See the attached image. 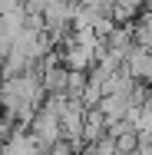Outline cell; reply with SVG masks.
<instances>
[{
    "label": "cell",
    "mask_w": 152,
    "mask_h": 155,
    "mask_svg": "<svg viewBox=\"0 0 152 155\" xmlns=\"http://www.w3.org/2000/svg\"><path fill=\"white\" fill-rule=\"evenodd\" d=\"M27 129H30L33 142L40 145V152H43V149H50L56 139H63V129H60V112H56V109H50L46 102H43V106L33 112V119H30V125H27Z\"/></svg>",
    "instance_id": "obj_1"
},
{
    "label": "cell",
    "mask_w": 152,
    "mask_h": 155,
    "mask_svg": "<svg viewBox=\"0 0 152 155\" xmlns=\"http://www.w3.org/2000/svg\"><path fill=\"white\" fill-rule=\"evenodd\" d=\"M122 66H126V73H129L132 79H139V83L152 86V50L132 46V50H129V56L122 60Z\"/></svg>",
    "instance_id": "obj_2"
},
{
    "label": "cell",
    "mask_w": 152,
    "mask_h": 155,
    "mask_svg": "<svg viewBox=\"0 0 152 155\" xmlns=\"http://www.w3.org/2000/svg\"><path fill=\"white\" fill-rule=\"evenodd\" d=\"M132 40H136V46L152 50V7H142L139 17L132 20Z\"/></svg>",
    "instance_id": "obj_3"
},
{
    "label": "cell",
    "mask_w": 152,
    "mask_h": 155,
    "mask_svg": "<svg viewBox=\"0 0 152 155\" xmlns=\"http://www.w3.org/2000/svg\"><path fill=\"white\" fill-rule=\"evenodd\" d=\"M99 135H106V119H103V112H99V109H86L83 142H93V139H99Z\"/></svg>",
    "instance_id": "obj_4"
},
{
    "label": "cell",
    "mask_w": 152,
    "mask_h": 155,
    "mask_svg": "<svg viewBox=\"0 0 152 155\" xmlns=\"http://www.w3.org/2000/svg\"><path fill=\"white\" fill-rule=\"evenodd\" d=\"M79 149H83V145H73L69 139H56V142H53L50 149H43L40 155H76Z\"/></svg>",
    "instance_id": "obj_5"
},
{
    "label": "cell",
    "mask_w": 152,
    "mask_h": 155,
    "mask_svg": "<svg viewBox=\"0 0 152 155\" xmlns=\"http://www.w3.org/2000/svg\"><path fill=\"white\" fill-rule=\"evenodd\" d=\"M136 155H152V129H139V145Z\"/></svg>",
    "instance_id": "obj_6"
},
{
    "label": "cell",
    "mask_w": 152,
    "mask_h": 155,
    "mask_svg": "<svg viewBox=\"0 0 152 155\" xmlns=\"http://www.w3.org/2000/svg\"><path fill=\"white\" fill-rule=\"evenodd\" d=\"M136 3H139V7H152V0H136Z\"/></svg>",
    "instance_id": "obj_7"
}]
</instances>
